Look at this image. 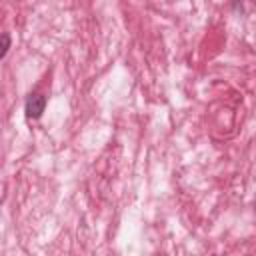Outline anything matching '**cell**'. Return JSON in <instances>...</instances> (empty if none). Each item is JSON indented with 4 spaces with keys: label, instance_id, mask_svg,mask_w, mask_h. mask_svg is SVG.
<instances>
[{
    "label": "cell",
    "instance_id": "cell-3",
    "mask_svg": "<svg viewBox=\"0 0 256 256\" xmlns=\"http://www.w3.org/2000/svg\"><path fill=\"white\" fill-rule=\"evenodd\" d=\"M254 206H256V202H254Z\"/></svg>",
    "mask_w": 256,
    "mask_h": 256
},
{
    "label": "cell",
    "instance_id": "cell-2",
    "mask_svg": "<svg viewBox=\"0 0 256 256\" xmlns=\"http://www.w3.org/2000/svg\"><path fill=\"white\" fill-rule=\"evenodd\" d=\"M8 50H10V34L4 32L2 34V50H0V60H4L8 56Z\"/></svg>",
    "mask_w": 256,
    "mask_h": 256
},
{
    "label": "cell",
    "instance_id": "cell-1",
    "mask_svg": "<svg viewBox=\"0 0 256 256\" xmlns=\"http://www.w3.org/2000/svg\"><path fill=\"white\" fill-rule=\"evenodd\" d=\"M46 102L48 98L40 92H34L26 98V104H24V110H26V118L30 120H38L42 114H44V108H46Z\"/></svg>",
    "mask_w": 256,
    "mask_h": 256
}]
</instances>
